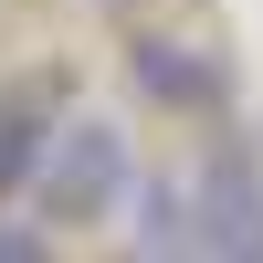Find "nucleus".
<instances>
[{
    "label": "nucleus",
    "mask_w": 263,
    "mask_h": 263,
    "mask_svg": "<svg viewBox=\"0 0 263 263\" xmlns=\"http://www.w3.org/2000/svg\"><path fill=\"white\" fill-rule=\"evenodd\" d=\"M126 242L137 253H263V179L242 158H200L179 179H147Z\"/></svg>",
    "instance_id": "1"
},
{
    "label": "nucleus",
    "mask_w": 263,
    "mask_h": 263,
    "mask_svg": "<svg viewBox=\"0 0 263 263\" xmlns=\"http://www.w3.org/2000/svg\"><path fill=\"white\" fill-rule=\"evenodd\" d=\"M126 74H137L158 105H211V95H221V63L190 53V42H137V53H126Z\"/></svg>",
    "instance_id": "3"
},
{
    "label": "nucleus",
    "mask_w": 263,
    "mask_h": 263,
    "mask_svg": "<svg viewBox=\"0 0 263 263\" xmlns=\"http://www.w3.org/2000/svg\"><path fill=\"white\" fill-rule=\"evenodd\" d=\"M42 137H53V95H42V84H21V95H0V190H21V179H32Z\"/></svg>",
    "instance_id": "4"
},
{
    "label": "nucleus",
    "mask_w": 263,
    "mask_h": 263,
    "mask_svg": "<svg viewBox=\"0 0 263 263\" xmlns=\"http://www.w3.org/2000/svg\"><path fill=\"white\" fill-rule=\"evenodd\" d=\"M32 179H42V211H53V221H105V211L126 200V137L95 126V116H74V126L42 137Z\"/></svg>",
    "instance_id": "2"
},
{
    "label": "nucleus",
    "mask_w": 263,
    "mask_h": 263,
    "mask_svg": "<svg viewBox=\"0 0 263 263\" xmlns=\"http://www.w3.org/2000/svg\"><path fill=\"white\" fill-rule=\"evenodd\" d=\"M32 253H53V232H0V263H32Z\"/></svg>",
    "instance_id": "5"
}]
</instances>
